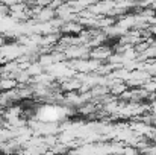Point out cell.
<instances>
[{
    "label": "cell",
    "mask_w": 156,
    "mask_h": 155,
    "mask_svg": "<svg viewBox=\"0 0 156 155\" xmlns=\"http://www.w3.org/2000/svg\"><path fill=\"white\" fill-rule=\"evenodd\" d=\"M112 53H114V49H111V47L106 46V44H100V46L91 49V52H90V58L103 62V61H108V59L111 58Z\"/></svg>",
    "instance_id": "obj_1"
}]
</instances>
